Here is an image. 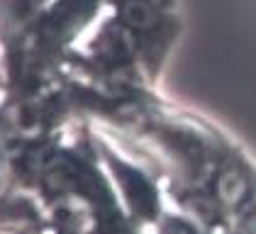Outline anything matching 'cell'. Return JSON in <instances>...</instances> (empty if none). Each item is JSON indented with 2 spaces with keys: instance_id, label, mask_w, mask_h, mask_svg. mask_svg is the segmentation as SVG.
Segmentation results:
<instances>
[{
  "instance_id": "cell-1",
  "label": "cell",
  "mask_w": 256,
  "mask_h": 234,
  "mask_svg": "<svg viewBox=\"0 0 256 234\" xmlns=\"http://www.w3.org/2000/svg\"><path fill=\"white\" fill-rule=\"evenodd\" d=\"M220 195L227 200V202H236L242 195L246 193V180L236 174H227L220 178V186H217Z\"/></svg>"
}]
</instances>
